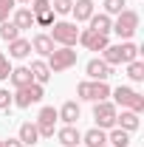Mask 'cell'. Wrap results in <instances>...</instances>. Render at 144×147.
<instances>
[{
    "label": "cell",
    "mask_w": 144,
    "mask_h": 147,
    "mask_svg": "<svg viewBox=\"0 0 144 147\" xmlns=\"http://www.w3.org/2000/svg\"><path fill=\"white\" fill-rule=\"evenodd\" d=\"M9 79L14 82V88H23V85H31L34 82V76H31L28 68H14V71L9 74Z\"/></svg>",
    "instance_id": "obj_21"
},
{
    "label": "cell",
    "mask_w": 144,
    "mask_h": 147,
    "mask_svg": "<svg viewBox=\"0 0 144 147\" xmlns=\"http://www.w3.org/2000/svg\"><path fill=\"white\" fill-rule=\"evenodd\" d=\"M127 76H130L133 82H141L144 79V62H139V59L127 62Z\"/></svg>",
    "instance_id": "obj_26"
},
{
    "label": "cell",
    "mask_w": 144,
    "mask_h": 147,
    "mask_svg": "<svg viewBox=\"0 0 144 147\" xmlns=\"http://www.w3.org/2000/svg\"><path fill=\"white\" fill-rule=\"evenodd\" d=\"M51 40L54 42H62L65 48H71L73 42L79 40V31H76L73 23H54L51 26Z\"/></svg>",
    "instance_id": "obj_6"
},
{
    "label": "cell",
    "mask_w": 144,
    "mask_h": 147,
    "mask_svg": "<svg viewBox=\"0 0 144 147\" xmlns=\"http://www.w3.org/2000/svg\"><path fill=\"white\" fill-rule=\"evenodd\" d=\"M20 3H31V0H20Z\"/></svg>",
    "instance_id": "obj_34"
},
{
    "label": "cell",
    "mask_w": 144,
    "mask_h": 147,
    "mask_svg": "<svg viewBox=\"0 0 144 147\" xmlns=\"http://www.w3.org/2000/svg\"><path fill=\"white\" fill-rule=\"evenodd\" d=\"M110 74H113V68H110L105 59H90V62H88V76H90V79H96V82H105Z\"/></svg>",
    "instance_id": "obj_11"
},
{
    "label": "cell",
    "mask_w": 144,
    "mask_h": 147,
    "mask_svg": "<svg viewBox=\"0 0 144 147\" xmlns=\"http://www.w3.org/2000/svg\"><path fill=\"white\" fill-rule=\"evenodd\" d=\"M71 11H73V17H76V23L90 20V17H93V0H76Z\"/></svg>",
    "instance_id": "obj_13"
},
{
    "label": "cell",
    "mask_w": 144,
    "mask_h": 147,
    "mask_svg": "<svg viewBox=\"0 0 144 147\" xmlns=\"http://www.w3.org/2000/svg\"><path fill=\"white\" fill-rule=\"evenodd\" d=\"M136 28H139V14H136V11H130V9H124V11L119 14V20L113 23V28H110V31H116L119 37H124V40H127V37L136 34Z\"/></svg>",
    "instance_id": "obj_5"
},
{
    "label": "cell",
    "mask_w": 144,
    "mask_h": 147,
    "mask_svg": "<svg viewBox=\"0 0 144 147\" xmlns=\"http://www.w3.org/2000/svg\"><path fill=\"white\" fill-rule=\"evenodd\" d=\"M11 9H14V0H0V23L11 14Z\"/></svg>",
    "instance_id": "obj_30"
},
{
    "label": "cell",
    "mask_w": 144,
    "mask_h": 147,
    "mask_svg": "<svg viewBox=\"0 0 144 147\" xmlns=\"http://www.w3.org/2000/svg\"><path fill=\"white\" fill-rule=\"evenodd\" d=\"M116 108L110 105V102H96V108H93V119H96V125L105 130V127H113L116 125Z\"/></svg>",
    "instance_id": "obj_8"
},
{
    "label": "cell",
    "mask_w": 144,
    "mask_h": 147,
    "mask_svg": "<svg viewBox=\"0 0 144 147\" xmlns=\"http://www.w3.org/2000/svg\"><path fill=\"white\" fill-rule=\"evenodd\" d=\"M73 9V0H54V11L57 14H68Z\"/></svg>",
    "instance_id": "obj_29"
},
{
    "label": "cell",
    "mask_w": 144,
    "mask_h": 147,
    "mask_svg": "<svg viewBox=\"0 0 144 147\" xmlns=\"http://www.w3.org/2000/svg\"><path fill=\"white\" fill-rule=\"evenodd\" d=\"M116 125L122 130H136L139 127V113H133V110H122V116H116Z\"/></svg>",
    "instance_id": "obj_19"
},
{
    "label": "cell",
    "mask_w": 144,
    "mask_h": 147,
    "mask_svg": "<svg viewBox=\"0 0 144 147\" xmlns=\"http://www.w3.org/2000/svg\"><path fill=\"white\" fill-rule=\"evenodd\" d=\"M57 139H59V142H62L65 147H76L82 136H79V130L73 127V125H65V127H62L59 133H57Z\"/></svg>",
    "instance_id": "obj_15"
},
{
    "label": "cell",
    "mask_w": 144,
    "mask_h": 147,
    "mask_svg": "<svg viewBox=\"0 0 144 147\" xmlns=\"http://www.w3.org/2000/svg\"><path fill=\"white\" fill-rule=\"evenodd\" d=\"M31 48H34L37 54H42V57H51L54 54V40L48 34H37L34 40H31Z\"/></svg>",
    "instance_id": "obj_12"
},
{
    "label": "cell",
    "mask_w": 144,
    "mask_h": 147,
    "mask_svg": "<svg viewBox=\"0 0 144 147\" xmlns=\"http://www.w3.org/2000/svg\"><path fill=\"white\" fill-rule=\"evenodd\" d=\"M57 116H59L65 125H76V119H79V105H76V102H65L62 108L57 110Z\"/></svg>",
    "instance_id": "obj_14"
},
{
    "label": "cell",
    "mask_w": 144,
    "mask_h": 147,
    "mask_svg": "<svg viewBox=\"0 0 144 147\" xmlns=\"http://www.w3.org/2000/svg\"><path fill=\"white\" fill-rule=\"evenodd\" d=\"M113 28V23H110V14H93L90 17V31H96V34H105Z\"/></svg>",
    "instance_id": "obj_16"
},
{
    "label": "cell",
    "mask_w": 144,
    "mask_h": 147,
    "mask_svg": "<svg viewBox=\"0 0 144 147\" xmlns=\"http://www.w3.org/2000/svg\"><path fill=\"white\" fill-rule=\"evenodd\" d=\"M28 71H31V76H34V82H40V85L51 79V68H48V65H45L42 59H37V62H31V68H28Z\"/></svg>",
    "instance_id": "obj_20"
},
{
    "label": "cell",
    "mask_w": 144,
    "mask_h": 147,
    "mask_svg": "<svg viewBox=\"0 0 144 147\" xmlns=\"http://www.w3.org/2000/svg\"><path fill=\"white\" fill-rule=\"evenodd\" d=\"M0 147H3V139H0Z\"/></svg>",
    "instance_id": "obj_35"
},
{
    "label": "cell",
    "mask_w": 144,
    "mask_h": 147,
    "mask_svg": "<svg viewBox=\"0 0 144 147\" xmlns=\"http://www.w3.org/2000/svg\"><path fill=\"white\" fill-rule=\"evenodd\" d=\"M40 99H42V85H40V82H31V85L17 88V96H14L11 102L20 105V108H28V105H34V102H40Z\"/></svg>",
    "instance_id": "obj_7"
},
{
    "label": "cell",
    "mask_w": 144,
    "mask_h": 147,
    "mask_svg": "<svg viewBox=\"0 0 144 147\" xmlns=\"http://www.w3.org/2000/svg\"><path fill=\"white\" fill-rule=\"evenodd\" d=\"M48 68H51V74H59V71H68L71 65H76V51L73 48H54V54L48 57V62H45Z\"/></svg>",
    "instance_id": "obj_2"
},
{
    "label": "cell",
    "mask_w": 144,
    "mask_h": 147,
    "mask_svg": "<svg viewBox=\"0 0 144 147\" xmlns=\"http://www.w3.org/2000/svg\"><path fill=\"white\" fill-rule=\"evenodd\" d=\"M9 74H11V68H9V57L0 54V79H9Z\"/></svg>",
    "instance_id": "obj_32"
},
{
    "label": "cell",
    "mask_w": 144,
    "mask_h": 147,
    "mask_svg": "<svg viewBox=\"0 0 144 147\" xmlns=\"http://www.w3.org/2000/svg\"><path fill=\"white\" fill-rule=\"evenodd\" d=\"M0 37H3L6 42H11V40H17V37H20V28L14 26V23L3 20V26H0Z\"/></svg>",
    "instance_id": "obj_25"
},
{
    "label": "cell",
    "mask_w": 144,
    "mask_h": 147,
    "mask_svg": "<svg viewBox=\"0 0 144 147\" xmlns=\"http://www.w3.org/2000/svg\"><path fill=\"white\" fill-rule=\"evenodd\" d=\"M139 57V48L133 42H119V45H108L105 48V62L108 65H119V62H133Z\"/></svg>",
    "instance_id": "obj_1"
},
{
    "label": "cell",
    "mask_w": 144,
    "mask_h": 147,
    "mask_svg": "<svg viewBox=\"0 0 144 147\" xmlns=\"http://www.w3.org/2000/svg\"><path fill=\"white\" fill-rule=\"evenodd\" d=\"M113 96H116V102H119L122 108L133 110V113H141V110H144V96H141L139 91H133V88L119 85V88L113 91Z\"/></svg>",
    "instance_id": "obj_3"
},
{
    "label": "cell",
    "mask_w": 144,
    "mask_h": 147,
    "mask_svg": "<svg viewBox=\"0 0 144 147\" xmlns=\"http://www.w3.org/2000/svg\"><path fill=\"white\" fill-rule=\"evenodd\" d=\"M82 139H85V144H88V147H108V136H105V130H102V127L88 130Z\"/></svg>",
    "instance_id": "obj_18"
},
{
    "label": "cell",
    "mask_w": 144,
    "mask_h": 147,
    "mask_svg": "<svg viewBox=\"0 0 144 147\" xmlns=\"http://www.w3.org/2000/svg\"><path fill=\"white\" fill-rule=\"evenodd\" d=\"M124 11V0H105V14H122Z\"/></svg>",
    "instance_id": "obj_27"
},
{
    "label": "cell",
    "mask_w": 144,
    "mask_h": 147,
    "mask_svg": "<svg viewBox=\"0 0 144 147\" xmlns=\"http://www.w3.org/2000/svg\"><path fill=\"white\" fill-rule=\"evenodd\" d=\"M76 93L82 96V99H88V102H105L110 96V88H108V82H79L76 85Z\"/></svg>",
    "instance_id": "obj_4"
},
{
    "label": "cell",
    "mask_w": 144,
    "mask_h": 147,
    "mask_svg": "<svg viewBox=\"0 0 144 147\" xmlns=\"http://www.w3.org/2000/svg\"><path fill=\"white\" fill-rule=\"evenodd\" d=\"M79 42H82L85 48H90V51H105V48H108V37L96 34V31H90V28L79 31Z\"/></svg>",
    "instance_id": "obj_10"
},
{
    "label": "cell",
    "mask_w": 144,
    "mask_h": 147,
    "mask_svg": "<svg viewBox=\"0 0 144 147\" xmlns=\"http://www.w3.org/2000/svg\"><path fill=\"white\" fill-rule=\"evenodd\" d=\"M9 54L14 57V59H23V57H28L31 54V42H28V40H11V42H9Z\"/></svg>",
    "instance_id": "obj_17"
},
{
    "label": "cell",
    "mask_w": 144,
    "mask_h": 147,
    "mask_svg": "<svg viewBox=\"0 0 144 147\" xmlns=\"http://www.w3.org/2000/svg\"><path fill=\"white\" fill-rule=\"evenodd\" d=\"M37 139H40V133H37V125H31V122L20 125V142H23V144H37Z\"/></svg>",
    "instance_id": "obj_22"
},
{
    "label": "cell",
    "mask_w": 144,
    "mask_h": 147,
    "mask_svg": "<svg viewBox=\"0 0 144 147\" xmlns=\"http://www.w3.org/2000/svg\"><path fill=\"white\" fill-rule=\"evenodd\" d=\"M108 142H110V147H127L130 144V136H127V130H113V133H110L108 136Z\"/></svg>",
    "instance_id": "obj_24"
},
{
    "label": "cell",
    "mask_w": 144,
    "mask_h": 147,
    "mask_svg": "<svg viewBox=\"0 0 144 147\" xmlns=\"http://www.w3.org/2000/svg\"><path fill=\"white\" fill-rule=\"evenodd\" d=\"M57 119H59V116H57L54 108H42V110H40V116H37V133L45 136V139H51V136H54Z\"/></svg>",
    "instance_id": "obj_9"
},
{
    "label": "cell",
    "mask_w": 144,
    "mask_h": 147,
    "mask_svg": "<svg viewBox=\"0 0 144 147\" xmlns=\"http://www.w3.org/2000/svg\"><path fill=\"white\" fill-rule=\"evenodd\" d=\"M9 105H11V93H9V91H0V110H6Z\"/></svg>",
    "instance_id": "obj_33"
},
{
    "label": "cell",
    "mask_w": 144,
    "mask_h": 147,
    "mask_svg": "<svg viewBox=\"0 0 144 147\" xmlns=\"http://www.w3.org/2000/svg\"><path fill=\"white\" fill-rule=\"evenodd\" d=\"M14 26H17L20 31H23V28H31V26H34V14H31V9H17V14H14Z\"/></svg>",
    "instance_id": "obj_23"
},
{
    "label": "cell",
    "mask_w": 144,
    "mask_h": 147,
    "mask_svg": "<svg viewBox=\"0 0 144 147\" xmlns=\"http://www.w3.org/2000/svg\"><path fill=\"white\" fill-rule=\"evenodd\" d=\"M28 6H31V14H40V11H45V9H51V3H48V0H31Z\"/></svg>",
    "instance_id": "obj_31"
},
{
    "label": "cell",
    "mask_w": 144,
    "mask_h": 147,
    "mask_svg": "<svg viewBox=\"0 0 144 147\" xmlns=\"http://www.w3.org/2000/svg\"><path fill=\"white\" fill-rule=\"evenodd\" d=\"M34 23H40V26H54V11L51 9H45V11H40V14H34Z\"/></svg>",
    "instance_id": "obj_28"
}]
</instances>
